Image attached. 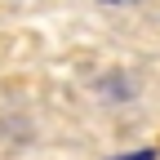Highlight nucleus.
Wrapping results in <instances>:
<instances>
[{"label": "nucleus", "instance_id": "f257e3e1", "mask_svg": "<svg viewBox=\"0 0 160 160\" xmlns=\"http://www.w3.org/2000/svg\"><path fill=\"white\" fill-rule=\"evenodd\" d=\"M120 160H156V151H133V156H120Z\"/></svg>", "mask_w": 160, "mask_h": 160}]
</instances>
